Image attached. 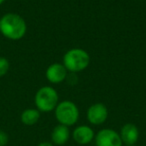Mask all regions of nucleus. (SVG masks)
Segmentation results:
<instances>
[{"label": "nucleus", "mask_w": 146, "mask_h": 146, "mask_svg": "<svg viewBox=\"0 0 146 146\" xmlns=\"http://www.w3.org/2000/svg\"><path fill=\"white\" fill-rule=\"evenodd\" d=\"M0 32L9 40H20L27 32L26 21L17 13H6L0 18Z\"/></svg>", "instance_id": "f257e3e1"}, {"label": "nucleus", "mask_w": 146, "mask_h": 146, "mask_svg": "<svg viewBox=\"0 0 146 146\" xmlns=\"http://www.w3.org/2000/svg\"><path fill=\"white\" fill-rule=\"evenodd\" d=\"M90 55L82 48H72L63 56L62 64L68 72L78 73L85 70L90 64Z\"/></svg>", "instance_id": "f03ea898"}, {"label": "nucleus", "mask_w": 146, "mask_h": 146, "mask_svg": "<svg viewBox=\"0 0 146 146\" xmlns=\"http://www.w3.org/2000/svg\"><path fill=\"white\" fill-rule=\"evenodd\" d=\"M54 115L58 124H62L67 127L75 125L79 119V108L71 100L59 101L54 109Z\"/></svg>", "instance_id": "7ed1b4c3"}, {"label": "nucleus", "mask_w": 146, "mask_h": 146, "mask_svg": "<svg viewBox=\"0 0 146 146\" xmlns=\"http://www.w3.org/2000/svg\"><path fill=\"white\" fill-rule=\"evenodd\" d=\"M34 103L36 109L43 113L54 111L59 103V95L56 89L51 86H43L37 90L34 96Z\"/></svg>", "instance_id": "20e7f679"}, {"label": "nucleus", "mask_w": 146, "mask_h": 146, "mask_svg": "<svg viewBox=\"0 0 146 146\" xmlns=\"http://www.w3.org/2000/svg\"><path fill=\"white\" fill-rule=\"evenodd\" d=\"M95 146H123L119 132L111 128L100 129L94 137Z\"/></svg>", "instance_id": "39448f33"}, {"label": "nucleus", "mask_w": 146, "mask_h": 146, "mask_svg": "<svg viewBox=\"0 0 146 146\" xmlns=\"http://www.w3.org/2000/svg\"><path fill=\"white\" fill-rule=\"evenodd\" d=\"M86 118L91 125H102L108 118V109L103 103H94L90 105L86 112Z\"/></svg>", "instance_id": "423d86ee"}, {"label": "nucleus", "mask_w": 146, "mask_h": 146, "mask_svg": "<svg viewBox=\"0 0 146 146\" xmlns=\"http://www.w3.org/2000/svg\"><path fill=\"white\" fill-rule=\"evenodd\" d=\"M46 79L51 84H59L68 77V71L62 63L55 62L50 64L45 71Z\"/></svg>", "instance_id": "0eeeda50"}, {"label": "nucleus", "mask_w": 146, "mask_h": 146, "mask_svg": "<svg viewBox=\"0 0 146 146\" xmlns=\"http://www.w3.org/2000/svg\"><path fill=\"white\" fill-rule=\"evenodd\" d=\"M71 137L78 145H87L91 143L95 137L94 130L88 125H79L74 128Z\"/></svg>", "instance_id": "6e6552de"}, {"label": "nucleus", "mask_w": 146, "mask_h": 146, "mask_svg": "<svg viewBox=\"0 0 146 146\" xmlns=\"http://www.w3.org/2000/svg\"><path fill=\"white\" fill-rule=\"evenodd\" d=\"M120 138L124 145H135L139 139V129L133 123H126L119 131Z\"/></svg>", "instance_id": "1a4fd4ad"}, {"label": "nucleus", "mask_w": 146, "mask_h": 146, "mask_svg": "<svg viewBox=\"0 0 146 146\" xmlns=\"http://www.w3.org/2000/svg\"><path fill=\"white\" fill-rule=\"evenodd\" d=\"M71 136L69 127L62 124H57L51 132V143L53 145L62 146L68 142Z\"/></svg>", "instance_id": "9d476101"}, {"label": "nucleus", "mask_w": 146, "mask_h": 146, "mask_svg": "<svg viewBox=\"0 0 146 146\" xmlns=\"http://www.w3.org/2000/svg\"><path fill=\"white\" fill-rule=\"evenodd\" d=\"M40 113L41 112L36 108H27L22 111L20 115V120L26 126L35 125L40 119Z\"/></svg>", "instance_id": "9b49d317"}, {"label": "nucleus", "mask_w": 146, "mask_h": 146, "mask_svg": "<svg viewBox=\"0 0 146 146\" xmlns=\"http://www.w3.org/2000/svg\"><path fill=\"white\" fill-rule=\"evenodd\" d=\"M9 68H10V63H9L8 59L0 56V77L6 75L7 72L9 71Z\"/></svg>", "instance_id": "f8f14e48"}, {"label": "nucleus", "mask_w": 146, "mask_h": 146, "mask_svg": "<svg viewBox=\"0 0 146 146\" xmlns=\"http://www.w3.org/2000/svg\"><path fill=\"white\" fill-rule=\"evenodd\" d=\"M9 142V136L4 130L0 129V146H6Z\"/></svg>", "instance_id": "ddd939ff"}, {"label": "nucleus", "mask_w": 146, "mask_h": 146, "mask_svg": "<svg viewBox=\"0 0 146 146\" xmlns=\"http://www.w3.org/2000/svg\"><path fill=\"white\" fill-rule=\"evenodd\" d=\"M37 146H54V145L49 141H43V142H41V143H39Z\"/></svg>", "instance_id": "4468645a"}, {"label": "nucleus", "mask_w": 146, "mask_h": 146, "mask_svg": "<svg viewBox=\"0 0 146 146\" xmlns=\"http://www.w3.org/2000/svg\"><path fill=\"white\" fill-rule=\"evenodd\" d=\"M4 1H5V0H0V5L3 4V3H4Z\"/></svg>", "instance_id": "2eb2a0df"}, {"label": "nucleus", "mask_w": 146, "mask_h": 146, "mask_svg": "<svg viewBox=\"0 0 146 146\" xmlns=\"http://www.w3.org/2000/svg\"><path fill=\"white\" fill-rule=\"evenodd\" d=\"M123 146H136V145H123Z\"/></svg>", "instance_id": "dca6fc26"}]
</instances>
